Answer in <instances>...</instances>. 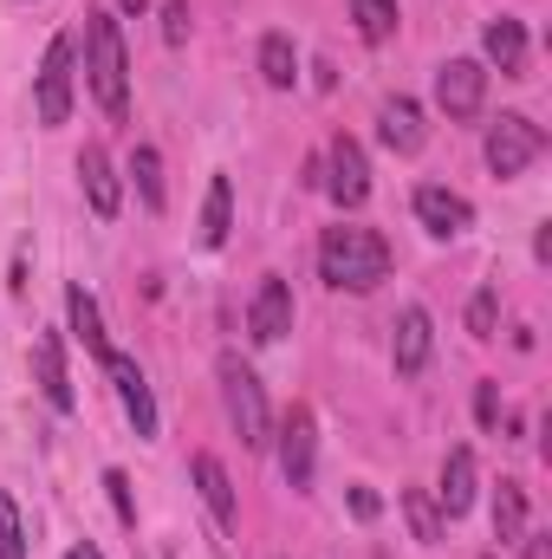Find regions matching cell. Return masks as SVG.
<instances>
[{"instance_id": "6da1fadb", "label": "cell", "mask_w": 552, "mask_h": 559, "mask_svg": "<svg viewBox=\"0 0 552 559\" xmlns=\"http://www.w3.org/2000/svg\"><path fill=\"white\" fill-rule=\"evenodd\" d=\"M319 274L338 293H377L391 280V248L377 228H325L319 241Z\"/></svg>"}, {"instance_id": "7a4b0ae2", "label": "cell", "mask_w": 552, "mask_h": 559, "mask_svg": "<svg viewBox=\"0 0 552 559\" xmlns=\"http://www.w3.org/2000/svg\"><path fill=\"white\" fill-rule=\"evenodd\" d=\"M85 85H92V98L111 118H124V105H131V59H124V33H118L111 13H85Z\"/></svg>"}, {"instance_id": "3957f363", "label": "cell", "mask_w": 552, "mask_h": 559, "mask_svg": "<svg viewBox=\"0 0 552 559\" xmlns=\"http://www.w3.org/2000/svg\"><path fill=\"white\" fill-rule=\"evenodd\" d=\"M221 404H228V417L241 429V449H267L274 442V417H267V391H261V378L228 352L221 358Z\"/></svg>"}, {"instance_id": "277c9868", "label": "cell", "mask_w": 552, "mask_h": 559, "mask_svg": "<svg viewBox=\"0 0 552 559\" xmlns=\"http://www.w3.org/2000/svg\"><path fill=\"white\" fill-rule=\"evenodd\" d=\"M540 150H547V131H540L533 118L507 111V118L488 131V169H494V176H527V169L540 163Z\"/></svg>"}, {"instance_id": "5b68a950", "label": "cell", "mask_w": 552, "mask_h": 559, "mask_svg": "<svg viewBox=\"0 0 552 559\" xmlns=\"http://www.w3.org/2000/svg\"><path fill=\"white\" fill-rule=\"evenodd\" d=\"M72 66H79V46L59 33L52 46H46V59H39V124H65L72 118Z\"/></svg>"}, {"instance_id": "8992f818", "label": "cell", "mask_w": 552, "mask_h": 559, "mask_svg": "<svg viewBox=\"0 0 552 559\" xmlns=\"http://www.w3.org/2000/svg\"><path fill=\"white\" fill-rule=\"evenodd\" d=\"M481 98H488V72H481L475 59H448V66L435 72V105H442L455 124H468V118L481 111Z\"/></svg>"}, {"instance_id": "52a82bcc", "label": "cell", "mask_w": 552, "mask_h": 559, "mask_svg": "<svg viewBox=\"0 0 552 559\" xmlns=\"http://www.w3.org/2000/svg\"><path fill=\"white\" fill-rule=\"evenodd\" d=\"M325 189H332V202L338 209H358L364 195H371V163H364V143L358 138H332V156H325Z\"/></svg>"}, {"instance_id": "ba28073f", "label": "cell", "mask_w": 552, "mask_h": 559, "mask_svg": "<svg viewBox=\"0 0 552 559\" xmlns=\"http://www.w3.org/2000/svg\"><path fill=\"white\" fill-rule=\"evenodd\" d=\"M292 332V286L279 274H267L254 286V306H248V338L254 345H279Z\"/></svg>"}, {"instance_id": "9c48e42d", "label": "cell", "mask_w": 552, "mask_h": 559, "mask_svg": "<svg viewBox=\"0 0 552 559\" xmlns=\"http://www.w3.org/2000/svg\"><path fill=\"white\" fill-rule=\"evenodd\" d=\"M416 222L448 241V235H468V228H475V209H468V195H455V189H442V182H422V189H416Z\"/></svg>"}, {"instance_id": "30bf717a", "label": "cell", "mask_w": 552, "mask_h": 559, "mask_svg": "<svg viewBox=\"0 0 552 559\" xmlns=\"http://www.w3.org/2000/svg\"><path fill=\"white\" fill-rule=\"evenodd\" d=\"M312 449H319V429H312V411H286L279 423V468H286V481L292 488H312Z\"/></svg>"}, {"instance_id": "8fae6325", "label": "cell", "mask_w": 552, "mask_h": 559, "mask_svg": "<svg viewBox=\"0 0 552 559\" xmlns=\"http://www.w3.org/2000/svg\"><path fill=\"white\" fill-rule=\"evenodd\" d=\"M79 182H85L92 215H98V222H111V215H118V202H124V189H118V169H111L105 143H85V150H79Z\"/></svg>"}, {"instance_id": "7c38bea8", "label": "cell", "mask_w": 552, "mask_h": 559, "mask_svg": "<svg viewBox=\"0 0 552 559\" xmlns=\"http://www.w3.org/2000/svg\"><path fill=\"white\" fill-rule=\"evenodd\" d=\"M105 371H111V391H118V404H124V417L137 423V436H156V404H149V384H143L137 358H124V352H111V358H105Z\"/></svg>"}, {"instance_id": "4fadbf2b", "label": "cell", "mask_w": 552, "mask_h": 559, "mask_svg": "<svg viewBox=\"0 0 552 559\" xmlns=\"http://www.w3.org/2000/svg\"><path fill=\"white\" fill-rule=\"evenodd\" d=\"M377 138L391 143L397 156H416V150H422V138H429L422 105H416V98H384V111H377Z\"/></svg>"}, {"instance_id": "5bb4252c", "label": "cell", "mask_w": 552, "mask_h": 559, "mask_svg": "<svg viewBox=\"0 0 552 559\" xmlns=\"http://www.w3.org/2000/svg\"><path fill=\"white\" fill-rule=\"evenodd\" d=\"M33 371H39L46 404H52V411H72V378H65V345H59V332H39V338H33Z\"/></svg>"}, {"instance_id": "9a60e30c", "label": "cell", "mask_w": 552, "mask_h": 559, "mask_svg": "<svg viewBox=\"0 0 552 559\" xmlns=\"http://www.w3.org/2000/svg\"><path fill=\"white\" fill-rule=\"evenodd\" d=\"M189 475H195V488H202V501H208V514H215V527L221 534H235V481H228V468L215 462V455H195L189 462Z\"/></svg>"}, {"instance_id": "2e32d148", "label": "cell", "mask_w": 552, "mask_h": 559, "mask_svg": "<svg viewBox=\"0 0 552 559\" xmlns=\"http://www.w3.org/2000/svg\"><path fill=\"white\" fill-rule=\"evenodd\" d=\"M391 365H397V378H416V371L429 365V312H422V306H404V319H397V345H391Z\"/></svg>"}, {"instance_id": "e0dca14e", "label": "cell", "mask_w": 552, "mask_h": 559, "mask_svg": "<svg viewBox=\"0 0 552 559\" xmlns=\"http://www.w3.org/2000/svg\"><path fill=\"white\" fill-rule=\"evenodd\" d=\"M435 501H442V514H448V521L475 508V449H448V462H442V488H435Z\"/></svg>"}, {"instance_id": "ac0fdd59", "label": "cell", "mask_w": 552, "mask_h": 559, "mask_svg": "<svg viewBox=\"0 0 552 559\" xmlns=\"http://www.w3.org/2000/svg\"><path fill=\"white\" fill-rule=\"evenodd\" d=\"M481 46H488V59H494L507 79H520V72H527V26H520V20H507V13H501V20H488V39H481Z\"/></svg>"}, {"instance_id": "d6986e66", "label": "cell", "mask_w": 552, "mask_h": 559, "mask_svg": "<svg viewBox=\"0 0 552 559\" xmlns=\"http://www.w3.org/2000/svg\"><path fill=\"white\" fill-rule=\"evenodd\" d=\"M65 312H72V332H79V345H85L92 358H111V338H105V312H98V299H92L85 286H72V293H65Z\"/></svg>"}, {"instance_id": "ffe728a7", "label": "cell", "mask_w": 552, "mask_h": 559, "mask_svg": "<svg viewBox=\"0 0 552 559\" xmlns=\"http://www.w3.org/2000/svg\"><path fill=\"white\" fill-rule=\"evenodd\" d=\"M520 534H527V488H520V481H501V488H494V540L514 547Z\"/></svg>"}, {"instance_id": "44dd1931", "label": "cell", "mask_w": 552, "mask_h": 559, "mask_svg": "<svg viewBox=\"0 0 552 559\" xmlns=\"http://www.w3.org/2000/svg\"><path fill=\"white\" fill-rule=\"evenodd\" d=\"M261 79H267L274 92H292V79H299V52H292L286 33H267V39H261Z\"/></svg>"}, {"instance_id": "7402d4cb", "label": "cell", "mask_w": 552, "mask_h": 559, "mask_svg": "<svg viewBox=\"0 0 552 559\" xmlns=\"http://www.w3.org/2000/svg\"><path fill=\"white\" fill-rule=\"evenodd\" d=\"M228 215H235V189H228V176H215L208 182V202H202V248H221L228 241Z\"/></svg>"}, {"instance_id": "603a6c76", "label": "cell", "mask_w": 552, "mask_h": 559, "mask_svg": "<svg viewBox=\"0 0 552 559\" xmlns=\"http://www.w3.org/2000/svg\"><path fill=\"white\" fill-rule=\"evenodd\" d=\"M351 20H358V33L371 46H384L397 33V0H351Z\"/></svg>"}, {"instance_id": "cb8c5ba5", "label": "cell", "mask_w": 552, "mask_h": 559, "mask_svg": "<svg viewBox=\"0 0 552 559\" xmlns=\"http://www.w3.org/2000/svg\"><path fill=\"white\" fill-rule=\"evenodd\" d=\"M131 176H137L143 209H163V156H156L149 143H137V150H131Z\"/></svg>"}, {"instance_id": "d4e9b609", "label": "cell", "mask_w": 552, "mask_h": 559, "mask_svg": "<svg viewBox=\"0 0 552 559\" xmlns=\"http://www.w3.org/2000/svg\"><path fill=\"white\" fill-rule=\"evenodd\" d=\"M404 514H410V527H416V540H422V547H435V540H442V514H435V501H429L422 488L404 495Z\"/></svg>"}, {"instance_id": "484cf974", "label": "cell", "mask_w": 552, "mask_h": 559, "mask_svg": "<svg viewBox=\"0 0 552 559\" xmlns=\"http://www.w3.org/2000/svg\"><path fill=\"white\" fill-rule=\"evenodd\" d=\"M494 325H501V293L481 286V293L468 299V332H475V338H494Z\"/></svg>"}, {"instance_id": "4316f807", "label": "cell", "mask_w": 552, "mask_h": 559, "mask_svg": "<svg viewBox=\"0 0 552 559\" xmlns=\"http://www.w3.org/2000/svg\"><path fill=\"white\" fill-rule=\"evenodd\" d=\"M0 559H26V534H20V508L0 488Z\"/></svg>"}, {"instance_id": "83f0119b", "label": "cell", "mask_w": 552, "mask_h": 559, "mask_svg": "<svg viewBox=\"0 0 552 559\" xmlns=\"http://www.w3.org/2000/svg\"><path fill=\"white\" fill-rule=\"evenodd\" d=\"M105 488H111V508H118V521H124V527H137V501H131V481H124V468H111V475H105Z\"/></svg>"}, {"instance_id": "f1b7e54d", "label": "cell", "mask_w": 552, "mask_h": 559, "mask_svg": "<svg viewBox=\"0 0 552 559\" xmlns=\"http://www.w3.org/2000/svg\"><path fill=\"white\" fill-rule=\"evenodd\" d=\"M163 39H169V46L189 39V0H169V7H163Z\"/></svg>"}, {"instance_id": "f546056e", "label": "cell", "mask_w": 552, "mask_h": 559, "mask_svg": "<svg viewBox=\"0 0 552 559\" xmlns=\"http://www.w3.org/2000/svg\"><path fill=\"white\" fill-rule=\"evenodd\" d=\"M475 417L488 423V429L501 423V391H494V384H481V391H475Z\"/></svg>"}, {"instance_id": "4dcf8cb0", "label": "cell", "mask_w": 552, "mask_h": 559, "mask_svg": "<svg viewBox=\"0 0 552 559\" xmlns=\"http://www.w3.org/2000/svg\"><path fill=\"white\" fill-rule=\"evenodd\" d=\"M351 514H358V521H377V495H371V488H351Z\"/></svg>"}, {"instance_id": "1f68e13d", "label": "cell", "mask_w": 552, "mask_h": 559, "mask_svg": "<svg viewBox=\"0 0 552 559\" xmlns=\"http://www.w3.org/2000/svg\"><path fill=\"white\" fill-rule=\"evenodd\" d=\"M520 547H527V559H552V534H520Z\"/></svg>"}, {"instance_id": "d6a6232c", "label": "cell", "mask_w": 552, "mask_h": 559, "mask_svg": "<svg viewBox=\"0 0 552 559\" xmlns=\"http://www.w3.org/2000/svg\"><path fill=\"white\" fill-rule=\"evenodd\" d=\"M65 559H105V554H98V547L85 540V547H72V554H65Z\"/></svg>"}, {"instance_id": "836d02e7", "label": "cell", "mask_w": 552, "mask_h": 559, "mask_svg": "<svg viewBox=\"0 0 552 559\" xmlns=\"http://www.w3.org/2000/svg\"><path fill=\"white\" fill-rule=\"evenodd\" d=\"M118 7H124V13H143V7H149V0H118Z\"/></svg>"}, {"instance_id": "e575fe53", "label": "cell", "mask_w": 552, "mask_h": 559, "mask_svg": "<svg viewBox=\"0 0 552 559\" xmlns=\"http://www.w3.org/2000/svg\"><path fill=\"white\" fill-rule=\"evenodd\" d=\"M481 559H494V554H481Z\"/></svg>"}]
</instances>
